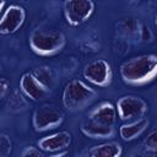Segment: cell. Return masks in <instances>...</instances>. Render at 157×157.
I'll return each instance as SVG.
<instances>
[{"label":"cell","mask_w":157,"mask_h":157,"mask_svg":"<svg viewBox=\"0 0 157 157\" xmlns=\"http://www.w3.org/2000/svg\"><path fill=\"white\" fill-rule=\"evenodd\" d=\"M20 90L21 92L31 101L37 102L45 98L49 93V90L44 87L32 72H26L20 78Z\"/></svg>","instance_id":"obj_10"},{"label":"cell","mask_w":157,"mask_h":157,"mask_svg":"<svg viewBox=\"0 0 157 157\" xmlns=\"http://www.w3.org/2000/svg\"><path fill=\"white\" fill-rule=\"evenodd\" d=\"M71 144V134L66 130L58 131L55 134L44 136L38 140V147L43 152L48 153H56L60 151H65Z\"/></svg>","instance_id":"obj_9"},{"label":"cell","mask_w":157,"mask_h":157,"mask_svg":"<svg viewBox=\"0 0 157 157\" xmlns=\"http://www.w3.org/2000/svg\"><path fill=\"white\" fill-rule=\"evenodd\" d=\"M139 38L142 40V42H151L152 40V33L150 31V28L145 25L140 26V29H139Z\"/></svg>","instance_id":"obj_21"},{"label":"cell","mask_w":157,"mask_h":157,"mask_svg":"<svg viewBox=\"0 0 157 157\" xmlns=\"http://www.w3.org/2000/svg\"><path fill=\"white\" fill-rule=\"evenodd\" d=\"M118 117L124 121L135 120L146 115L148 104L146 101L137 96H123L115 104Z\"/></svg>","instance_id":"obj_6"},{"label":"cell","mask_w":157,"mask_h":157,"mask_svg":"<svg viewBox=\"0 0 157 157\" xmlns=\"http://www.w3.org/2000/svg\"><path fill=\"white\" fill-rule=\"evenodd\" d=\"M119 31L120 33H123L125 37H132V36H137L139 34V29H140V25L137 22V20L132 18V17H125L119 22Z\"/></svg>","instance_id":"obj_16"},{"label":"cell","mask_w":157,"mask_h":157,"mask_svg":"<svg viewBox=\"0 0 157 157\" xmlns=\"http://www.w3.org/2000/svg\"><path fill=\"white\" fill-rule=\"evenodd\" d=\"M82 75L94 86L107 87L112 81V67L107 60L96 59L85 66Z\"/></svg>","instance_id":"obj_7"},{"label":"cell","mask_w":157,"mask_h":157,"mask_svg":"<svg viewBox=\"0 0 157 157\" xmlns=\"http://www.w3.org/2000/svg\"><path fill=\"white\" fill-rule=\"evenodd\" d=\"M28 43L33 53H36L37 55L52 56L64 49L66 38L61 31L38 27L31 32Z\"/></svg>","instance_id":"obj_2"},{"label":"cell","mask_w":157,"mask_h":157,"mask_svg":"<svg viewBox=\"0 0 157 157\" xmlns=\"http://www.w3.org/2000/svg\"><path fill=\"white\" fill-rule=\"evenodd\" d=\"M80 130L85 136L91 139H110L115 132L113 125H103L90 118H86L81 121Z\"/></svg>","instance_id":"obj_12"},{"label":"cell","mask_w":157,"mask_h":157,"mask_svg":"<svg viewBox=\"0 0 157 157\" xmlns=\"http://www.w3.org/2000/svg\"><path fill=\"white\" fill-rule=\"evenodd\" d=\"M64 121V113L54 104H42L33 112L32 125L37 132L53 130Z\"/></svg>","instance_id":"obj_4"},{"label":"cell","mask_w":157,"mask_h":157,"mask_svg":"<svg viewBox=\"0 0 157 157\" xmlns=\"http://www.w3.org/2000/svg\"><path fill=\"white\" fill-rule=\"evenodd\" d=\"M87 118H90L99 124H103V125H113L114 126V124L117 121L115 105L108 101L101 102L88 112Z\"/></svg>","instance_id":"obj_11"},{"label":"cell","mask_w":157,"mask_h":157,"mask_svg":"<svg viewBox=\"0 0 157 157\" xmlns=\"http://www.w3.org/2000/svg\"><path fill=\"white\" fill-rule=\"evenodd\" d=\"M4 6H5V0H0V12L2 11Z\"/></svg>","instance_id":"obj_23"},{"label":"cell","mask_w":157,"mask_h":157,"mask_svg":"<svg viewBox=\"0 0 157 157\" xmlns=\"http://www.w3.org/2000/svg\"><path fill=\"white\" fill-rule=\"evenodd\" d=\"M64 16L71 27L83 25L94 11V2L92 0H65Z\"/></svg>","instance_id":"obj_5"},{"label":"cell","mask_w":157,"mask_h":157,"mask_svg":"<svg viewBox=\"0 0 157 157\" xmlns=\"http://www.w3.org/2000/svg\"><path fill=\"white\" fill-rule=\"evenodd\" d=\"M144 148H145V155L156 156V152H157V131H156V129H151V131L147 134V137L144 141Z\"/></svg>","instance_id":"obj_18"},{"label":"cell","mask_w":157,"mask_h":157,"mask_svg":"<svg viewBox=\"0 0 157 157\" xmlns=\"http://www.w3.org/2000/svg\"><path fill=\"white\" fill-rule=\"evenodd\" d=\"M0 71H1V64H0Z\"/></svg>","instance_id":"obj_24"},{"label":"cell","mask_w":157,"mask_h":157,"mask_svg":"<svg viewBox=\"0 0 157 157\" xmlns=\"http://www.w3.org/2000/svg\"><path fill=\"white\" fill-rule=\"evenodd\" d=\"M32 74L48 90H50L53 87V85H54V76H53V72H52L50 67H48V66H40V67L34 69L32 71Z\"/></svg>","instance_id":"obj_15"},{"label":"cell","mask_w":157,"mask_h":157,"mask_svg":"<svg viewBox=\"0 0 157 157\" xmlns=\"http://www.w3.org/2000/svg\"><path fill=\"white\" fill-rule=\"evenodd\" d=\"M96 97L97 92L83 81L71 80L64 87L61 101L66 110L75 113L86 108Z\"/></svg>","instance_id":"obj_3"},{"label":"cell","mask_w":157,"mask_h":157,"mask_svg":"<svg viewBox=\"0 0 157 157\" xmlns=\"http://www.w3.org/2000/svg\"><path fill=\"white\" fill-rule=\"evenodd\" d=\"M10 91V81L6 77H0V99L4 98Z\"/></svg>","instance_id":"obj_22"},{"label":"cell","mask_w":157,"mask_h":157,"mask_svg":"<svg viewBox=\"0 0 157 157\" xmlns=\"http://www.w3.org/2000/svg\"><path fill=\"white\" fill-rule=\"evenodd\" d=\"M12 151V141L9 135L0 134V157L10 156Z\"/></svg>","instance_id":"obj_19"},{"label":"cell","mask_w":157,"mask_h":157,"mask_svg":"<svg viewBox=\"0 0 157 157\" xmlns=\"http://www.w3.org/2000/svg\"><path fill=\"white\" fill-rule=\"evenodd\" d=\"M150 125V120L145 117L130 120L129 123H125L120 125L119 128V135L124 141H132L136 137H139Z\"/></svg>","instance_id":"obj_13"},{"label":"cell","mask_w":157,"mask_h":157,"mask_svg":"<svg viewBox=\"0 0 157 157\" xmlns=\"http://www.w3.org/2000/svg\"><path fill=\"white\" fill-rule=\"evenodd\" d=\"M119 74L126 85H146L156 77L157 56L155 54H144L128 59L120 65Z\"/></svg>","instance_id":"obj_1"},{"label":"cell","mask_w":157,"mask_h":157,"mask_svg":"<svg viewBox=\"0 0 157 157\" xmlns=\"http://www.w3.org/2000/svg\"><path fill=\"white\" fill-rule=\"evenodd\" d=\"M26 20V11L22 6L11 4L0 17V34L7 36L16 33Z\"/></svg>","instance_id":"obj_8"},{"label":"cell","mask_w":157,"mask_h":157,"mask_svg":"<svg viewBox=\"0 0 157 157\" xmlns=\"http://www.w3.org/2000/svg\"><path fill=\"white\" fill-rule=\"evenodd\" d=\"M121 153L123 148L118 142H103L87 150V156L90 157H119Z\"/></svg>","instance_id":"obj_14"},{"label":"cell","mask_w":157,"mask_h":157,"mask_svg":"<svg viewBox=\"0 0 157 157\" xmlns=\"http://www.w3.org/2000/svg\"><path fill=\"white\" fill-rule=\"evenodd\" d=\"M7 107L13 112H18L26 108V101L18 91H13L7 99Z\"/></svg>","instance_id":"obj_17"},{"label":"cell","mask_w":157,"mask_h":157,"mask_svg":"<svg viewBox=\"0 0 157 157\" xmlns=\"http://www.w3.org/2000/svg\"><path fill=\"white\" fill-rule=\"evenodd\" d=\"M21 156L22 157H43L44 156V152L39 148V147H36V146H27L23 148V151L21 152Z\"/></svg>","instance_id":"obj_20"}]
</instances>
